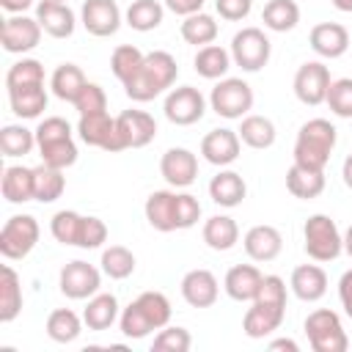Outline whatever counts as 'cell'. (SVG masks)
<instances>
[{
  "mask_svg": "<svg viewBox=\"0 0 352 352\" xmlns=\"http://www.w3.org/2000/svg\"><path fill=\"white\" fill-rule=\"evenodd\" d=\"M41 25L36 16H25V14H11L3 28H0V44L6 52L11 55H25L30 50L38 47L41 41Z\"/></svg>",
  "mask_w": 352,
  "mask_h": 352,
  "instance_id": "obj_11",
  "label": "cell"
},
{
  "mask_svg": "<svg viewBox=\"0 0 352 352\" xmlns=\"http://www.w3.org/2000/svg\"><path fill=\"white\" fill-rule=\"evenodd\" d=\"M63 190H66V176L60 168H52L47 162L33 168V201L52 204L63 195Z\"/></svg>",
  "mask_w": 352,
  "mask_h": 352,
  "instance_id": "obj_33",
  "label": "cell"
},
{
  "mask_svg": "<svg viewBox=\"0 0 352 352\" xmlns=\"http://www.w3.org/2000/svg\"><path fill=\"white\" fill-rule=\"evenodd\" d=\"M231 52L223 50L220 44H206V47H198L195 58H192V66L195 72L204 77V80H223L231 69Z\"/></svg>",
  "mask_w": 352,
  "mask_h": 352,
  "instance_id": "obj_32",
  "label": "cell"
},
{
  "mask_svg": "<svg viewBox=\"0 0 352 352\" xmlns=\"http://www.w3.org/2000/svg\"><path fill=\"white\" fill-rule=\"evenodd\" d=\"M192 346V336L187 327H170L165 324L154 341H151V352H187Z\"/></svg>",
  "mask_w": 352,
  "mask_h": 352,
  "instance_id": "obj_49",
  "label": "cell"
},
{
  "mask_svg": "<svg viewBox=\"0 0 352 352\" xmlns=\"http://www.w3.org/2000/svg\"><path fill=\"white\" fill-rule=\"evenodd\" d=\"M289 289L302 302H316L327 294V272L319 264H300L292 270Z\"/></svg>",
  "mask_w": 352,
  "mask_h": 352,
  "instance_id": "obj_21",
  "label": "cell"
},
{
  "mask_svg": "<svg viewBox=\"0 0 352 352\" xmlns=\"http://www.w3.org/2000/svg\"><path fill=\"white\" fill-rule=\"evenodd\" d=\"M344 253H346V256H352V226L344 231Z\"/></svg>",
  "mask_w": 352,
  "mask_h": 352,
  "instance_id": "obj_60",
  "label": "cell"
},
{
  "mask_svg": "<svg viewBox=\"0 0 352 352\" xmlns=\"http://www.w3.org/2000/svg\"><path fill=\"white\" fill-rule=\"evenodd\" d=\"M209 107L228 121L245 118L253 107V88L242 77H223L209 94Z\"/></svg>",
  "mask_w": 352,
  "mask_h": 352,
  "instance_id": "obj_6",
  "label": "cell"
},
{
  "mask_svg": "<svg viewBox=\"0 0 352 352\" xmlns=\"http://www.w3.org/2000/svg\"><path fill=\"white\" fill-rule=\"evenodd\" d=\"M228 52H231L234 66H239L242 72L253 74V72H261L270 63L272 44H270V38H267V33L261 28H242V30L234 33Z\"/></svg>",
  "mask_w": 352,
  "mask_h": 352,
  "instance_id": "obj_5",
  "label": "cell"
},
{
  "mask_svg": "<svg viewBox=\"0 0 352 352\" xmlns=\"http://www.w3.org/2000/svg\"><path fill=\"white\" fill-rule=\"evenodd\" d=\"M60 138H72V124L60 116H47L44 121H38L36 126V146H44V143H52V140H60Z\"/></svg>",
  "mask_w": 352,
  "mask_h": 352,
  "instance_id": "obj_51",
  "label": "cell"
},
{
  "mask_svg": "<svg viewBox=\"0 0 352 352\" xmlns=\"http://www.w3.org/2000/svg\"><path fill=\"white\" fill-rule=\"evenodd\" d=\"M38 236H41V228L33 214H14L0 228V253L8 261L25 258L38 245Z\"/></svg>",
  "mask_w": 352,
  "mask_h": 352,
  "instance_id": "obj_7",
  "label": "cell"
},
{
  "mask_svg": "<svg viewBox=\"0 0 352 352\" xmlns=\"http://www.w3.org/2000/svg\"><path fill=\"white\" fill-rule=\"evenodd\" d=\"M168 11L179 14V16H190V14H198L204 8L206 0H162Z\"/></svg>",
  "mask_w": 352,
  "mask_h": 352,
  "instance_id": "obj_56",
  "label": "cell"
},
{
  "mask_svg": "<svg viewBox=\"0 0 352 352\" xmlns=\"http://www.w3.org/2000/svg\"><path fill=\"white\" fill-rule=\"evenodd\" d=\"M305 336L314 352H346L349 338L344 333L341 316L330 308H316L305 316Z\"/></svg>",
  "mask_w": 352,
  "mask_h": 352,
  "instance_id": "obj_4",
  "label": "cell"
},
{
  "mask_svg": "<svg viewBox=\"0 0 352 352\" xmlns=\"http://www.w3.org/2000/svg\"><path fill=\"white\" fill-rule=\"evenodd\" d=\"M261 280H264V275H261L258 267H253V264H234L226 272V278H223V289L236 302H253L258 289H261Z\"/></svg>",
  "mask_w": 352,
  "mask_h": 352,
  "instance_id": "obj_20",
  "label": "cell"
},
{
  "mask_svg": "<svg viewBox=\"0 0 352 352\" xmlns=\"http://www.w3.org/2000/svg\"><path fill=\"white\" fill-rule=\"evenodd\" d=\"M330 69L322 63V60H305L297 72H294V96L308 104V107H316L327 99V91H330Z\"/></svg>",
  "mask_w": 352,
  "mask_h": 352,
  "instance_id": "obj_10",
  "label": "cell"
},
{
  "mask_svg": "<svg viewBox=\"0 0 352 352\" xmlns=\"http://www.w3.org/2000/svg\"><path fill=\"white\" fill-rule=\"evenodd\" d=\"M162 113L170 124L176 126H190V124H198L206 113V99L198 88L192 85H179V88H170L168 96H165V104H162Z\"/></svg>",
  "mask_w": 352,
  "mask_h": 352,
  "instance_id": "obj_8",
  "label": "cell"
},
{
  "mask_svg": "<svg viewBox=\"0 0 352 352\" xmlns=\"http://www.w3.org/2000/svg\"><path fill=\"white\" fill-rule=\"evenodd\" d=\"M22 311V280L11 264H3L0 270V322L8 324Z\"/></svg>",
  "mask_w": 352,
  "mask_h": 352,
  "instance_id": "obj_29",
  "label": "cell"
},
{
  "mask_svg": "<svg viewBox=\"0 0 352 352\" xmlns=\"http://www.w3.org/2000/svg\"><path fill=\"white\" fill-rule=\"evenodd\" d=\"M102 272L107 275V278H113V280H124V278H129L132 272H135V253L129 250V248H124V245H110V248H104L102 250Z\"/></svg>",
  "mask_w": 352,
  "mask_h": 352,
  "instance_id": "obj_41",
  "label": "cell"
},
{
  "mask_svg": "<svg viewBox=\"0 0 352 352\" xmlns=\"http://www.w3.org/2000/svg\"><path fill=\"white\" fill-rule=\"evenodd\" d=\"M160 173H162V179H165L170 187H176V190L190 187V184L195 182V176H198V157H195L190 148L173 146V148H168V151L162 154V160H160Z\"/></svg>",
  "mask_w": 352,
  "mask_h": 352,
  "instance_id": "obj_15",
  "label": "cell"
},
{
  "mask_svg": "<svg viewBox=\"0 0 352 352\" xmlns=\"http://www.w3.org/2000/svg\"><path fill=\"white\" fill-rule=\"evenodd\" d=\"M176 77H179L176 58L165 50H154V52H146L140 72L124 82V91L132 102H151L154 96L165 94L176 82Z\"/></svg>",
  "mask_w": 352,
  "mask_h": 352,
  "instance_id": "obj_1",
  "label": "cell"
},
{
  "mask_svg": "<svg viewBox=\"0 0 352 352\" xmlns=\"http://www.w3.org/2000/svg\"><path fill=\"white\" fill-rule=\"evenodd\" d=\"M242 124H239V140L245 143V146H250V148H270L272 143H275V138H278V132H275V124L267 118V116H256V113H248L245 118H239Z\"/></svg>",
  "mask_w": 352,
  "mask_h": 352,
  "instance_id": "obj_35",
  "label": "cell"
},
{
  "mask_svg": "<svg viewBox=\"0 0 352 352\" xmlns=\"http://www.w3.org/2000/svg\"><path fill=\"white\" fill-rule=\"evenodd\" d=\"M143 214H146L151 228H157L162 234L176 231V192L173 190H154L146 198Z\"/></svg>",
  "mask_w": 352,
  "mask_h": 352,
  "instance_id": "obj_24",
  "label": "cell"
},
{
  "mask_svg": "<svg viewBox=\"0 0 352 352\" xmlns=\"http://www.w3.org/2000/svg\"><path fill=\"white\" fill-rule=\"evenodd\" d=\"M33 3H36V0H0L3 11H8V14H25Z\"/></svg>",
  "mask_w": 352,
  "mask_h": 352,
  "instance_id": "obj_57",
  "label": "cell"
},
{
  "mask_svg": "<svg viewBox=\"0 0 352 352\" xmlns=\"http://www.w3.org/2000/svg\"><path fill=\"white\" fill-rule=\"evenodd\" d=\"M245 195H248V184L236 170H220L209 182V198L217 206L234 209V206H239L245 201Z\"/></svg>",
  "mask_w": 352,
  "mask_h": 352,
  "instance_id": "obj_26",
  "label": "cell"
},
{
  "mask_svg": "<svg viewBox=\"0 0 352 352\" xmlns=\"http://www.w3.org/2000/svg\"><path fill=\"white\" fill-rule=\"evenodd\" d=\"M8 104L16 118H38L47 110V88L44 85L8 88Z\"/></svg>",
  "mask_w": 352,
  "mask_h": 352,
  "instance_id": "obj_30",
  "label": "cell"
},
{
  "mask_svg": "<svg viewBox=\"0 0 352 352\" xmlns=\"http://www.w3.org/2000/svg\"><path fill=\"white\" fill-rule=\"evenodd\" d=\"M242 245H245V253H248L253 261H272V258H278L280 250H283V236H280V231H278L275 226L261 223V226L248 228Z\"/></svg>",
  "mask_w": 352,
  "mask_h": 352,
  "instance_id": "obj_23",
  "label": "cell"
},
{
  "mask_svg": "<svg viewBox=\"0 0 352 352\" xmlns=\"http://www.w3.org/2000/svg\"><path fill=\"white\" fill-rule=\"evenodd\" d=\"M80 231H82V214L74 209H60L52 214L50 220V234L60 242V245H74L80 242Z\"/></svg>",
  "mask_w": 352,
  "mask_h": 352,
  "instance_id": "obj_43",
  "label": "cell"
},
{
  "mask_svg": "<svg viewBox=\"0 0 352 352\" xmlns=\"http://www.w3.org/2000/svg\"><path fill=\"white\" fill-rule=\"evenodd\" d=\"M58 286H60V294H66L69 300H88L99 292L102 286V270H96L94 264L88 261H69L60 275H58Z\"/></svg>",
  "mask_w": 352,
  "mask_h": 352,
  "instance_id": "obj_12",
  "label": "cell"
},
{
  "mask_svg": "<svg viewBox=\"0 0 352 352\" xmlns=\"http://www.w3.org/2000/svg\"><path fill=\"white\" fill-rule=\"evenodd\" d=\"M104 242H107V226H104V220H99V217H94V214L82 217V231H80L77 248L96 250V248H102Z\"/></svg>",
  "mask_w": 352,
  "mask_h": 352,
  "instance_id": "obj_53",
  "label": "cell"
},
{
  "mask_svg": "<svg viewBox=\"0 0 352 352\" xmlns=\"http://www.w3.org/2000/svg\"><path fill=\"white\" fill-rule=\"evenodd\" d=\"M22 85H44V66L36 58H22L8 66L6 88H22Z\"/></svg>",
  "mask_w": 352,
  "mask_h": 352,
  "instance_id": "obj_45",
  "label": "cell"
},
{
  "mask_svg": "<svg viewBox=\"0 0 352 352\" xmlns=\"http://www.w3.org/2000/svg\"><path fill=\"white\" fill-rule=\"evenodd\" d=\"M74 110L80 116H88V113H102L107 110V94L99 82H85V88L80 91V96L74 99Z\"/></svg>",
  "mask_w": 352,
  "mask_h": 352,
  "instance_id": "obj_50",
  "label": "cell"
},
{
  "mask_svg": "<svg viewBox=\"0 0 352 352\" xmlns=\"http://www.w3.org/2000/svg\"><path fill=\"white\" fill-rule=\"evenodd\" d=\"M82 316H77L72 308H55L50 316H47V336L55 341V344H72L80 338L82 333Z\"/></svg>",
  "mask_w": 352,
  "mask_h": 352,
  "instance_id": "obj_38",
  "label": "cell"
},
{
  "mask_svg": "<svg viewBox=\"0 0 352 352\" xmlns=\"http://www.w3.org/2000/svg\"><path fill=\"white\" fill-rule=\"evenodd\" d=\"M36 19L41 30L52 38H69L77 28V14L69 8V3H55V0H41L36 6Z\"/></svg>",
  "mask_w": 352,
  "mask_h": 352,
  "instance_id": "obj_19",
  "label": "cell"
},
{
  "mask_svg": "<svg viewBox=\"0 0 352 352\" xmlns=\"http://www.w3.org/2000/svg\"><path fill=\"white\" fill-rule=\"evenodd\" d=\"M38 154H41V162L66 170L77 162V143H74V138H60V140L38 146Z\"/></svg>",
  "mask_w": 352,
  "mask_h": 352,
  "instance_id": "obj_46",
  "label": "cell"
},
{
  "mask_svg": "<svg viewBox=\"0 0 352 352\" xmlns=\"http://www.w3.org/2000/svg\"><path fill=\"white\" fill-rule=\"evenodd\" d=\"M217 33H220V28H217L214 16H212V14H204V11L190 14V16H184V22H182V38H184L187 44H192V47L214 44Z\"/></svg>",
  "mask_w": 352,
  "mask_h": 352,
  "instance_id": "obj_39",
  "label": "cell"
},
{
  "mask_svg": "<svg viewBox=\"0 0 352 352\" xmlns=\"http://www.w3.org/2000/svg\"><path fill=\"white\" fill-rule=\"evenodd\" d=\"M338 132L327 118H311L300 126L297 140H294V165L302 168H314V170H324L330 162V154L336 148Z\"/></svg>",
  "mask_w": 352,
  "mask_h": 352,
  "instance_id": "obj_2",
  "label": "cell"
},
{
  "mask_svg": "<svg viewBox=\"0 0 352 352\" xmlns=\"http://www.w3.org/2000/svg\"><path fill=\"white\" fill-rule=\"evenodd\" d=\"M324 104L338 118H352V77H338L330 82Z\"/></svg>",
  "mask_w": 352,
  "mask_h": 352,
  "instance_id": "obj_47",
  "label": "cell"
},
{
  "mask_svg": "<svg viewBox=\"0 0 352 352\" xmlns=\"http://www.w3.org/2000/svg\"><path fill=\"white\" fill-rule=\"evenodd\" d=\"M201 220V204L190 192H176V231L192 228Z\"/></svg>",
  "mask_w": 352,
  "mask_h": 352,
  "instance_id": "obj_52",
  "label": "cell"
},
{
  "mask_svg": "<svg viewBox=\"0 0 352 352\" xmlns=\"http://www.w3.org/2000/svg\"><path fill=\"white\" fill-rule=\"evenodd\" d=\"M239 151H242V140H239L236 129H212L201 140V157L217 168L236 162Z\"/></svg>",
  "mask_w": 352,
  "mask_h": 352,
  "instance_id": "obj_16",
  "label": "cell"
},
{
  "mask_svg": "<svg viewBox=\"0 0 352 352\" xmlns=\"http://www.w3.org/2000/svg\"><path fill=\"white\" fill-rule=\"evenodd\" d=\"M85 74H82V69L77 66V63H60L55 72H52V77H50V88H52V94L60 99V102H69V104H74V99L80 96V91L85 88Z\"/></svg>",
  "mask_w": 352,
  "mask_h": 352,
  "instance_id": "obj_34",
  "label": "cell"
},
{
  "mask_svg": "<svg viewBox=\"0 0 352 352\" xmlns=\"http://www.w3.org/2000/svg\"><path fill=\"white\" fill-rule=\"evenodd\" d=\"M270 349L275 352V349H286V352H297L300 346H297V341H292V338H275V341H270Z\"/></svg>",
  "mask_w": 352,
  "mask_h": 352,
  "instance_id": "obj_58",
  "label": "cell"
},
{
  "mask_svg": "<svg viewBox=\"0 0 352 352\" xmlns=\"http://www.w3.org/2000/svg\"><path fill=\"white\" fill-rule=\"evenodd\" d=\"M302 239L314 261H336L344 253V234L330 214H311L302 226Z\"/></svg>",
  "mask_w": 352,
  "mask_h": 352,
  "instance_id": "obj_3",
  "label": "cell"
},
{
  "mask_svg": "<svg viewBox=\"0 0 352 352\" xmlns=\"http://www.w3.org/2000/svg\"><path fill=\"white\" fill-rule=\"evenodd\" d=\"M157 135V121L146 110H121L116 116V138H118V151L124 148H143L154 140Z\"/></svg>",
  "mask_w": 352,
  "mask_h": 352,
  "instance_id": "obj_9",
  "label": "cell"
},
{
  "mask_svg": "<svg viewBox=\"0 0 352 352\" xmlns=\"http://www.w3.org/2000/svg\"><path fill=\"white\" fill-rule=\"evenodd\" d=\"M283 316H286V308L253 300V302H250V308L245 311L242 330H245V336H248V338H267V336H272V333L280 327Z\"/></svg>",
  "mask_w": 352,
  "mask_h": 352,
  "instance_id": "obj_22",
  "label": "cell"
},
{
  "mask_svg": "<svg viewBox=\"0 0 352 352\" xmlns=\"http://www.w3.org/2000/svg\"><path fill=\"white\" fill-rule=\"evenodd\" d=\"M55 3H69V0H55Z\"/></svg>",
  "mask_w": 352,
  "mask_h": 352,
  "instance_id": "obj_62",
  "label": "cell"
},
{
  "mask_svg": "<svg viewBox=\"0 0 352 352\" xmlns=\"http://www.w3.org/2000/svg\"><path fill=\"white\" fill-rule=\"evenodd\" d=\"M162 16H165V3L160 0H132L129 8L124 11V22L138 33H148L160 28Z\"/></svg>",
  "mask_w": 352,
  "mask_h": 352,
  "instance_id": "obj_36",
  "label": "cell"
},
{
  "mask_svg": "<svg viewBox=\"0 0 352 352\" xmlns=\"http://www.w3.org/2000/svg\"><path fill=\"white\" fill-rule=\"evenodd\" d=\"M80 22L91 36L107 38V36L118 33L124 14H121L116 0H85L80 8Z\"/></svg>",
  "mask_w": 352,
  "mask_h": 352,
  "instance_id": "obj_13",
  "label": "cell"
},
{
  "mask_svg": "<svg viewBox=\"0 0 352 352\" xmlns=\"http://www.w3.org/2000/svg\"><path fill=\"white\" fill-rule=\"evenodd\" d=\"M214 8L226 22H239L253 11V0H214Z\"/></svg>",
  "mask_w": 352,
  "mask_h": 352,
  "instance_id": "obj_54",
  "label": "cell"
},
{
  "mask_svg": "<svg viewBox=\"0 0 352 352\" xmlns=\"http://www.w3.org/2000/svg\"><path fill=\"white\" fill-rule=\"evenodd\" d=\"M338 302H341L344 314L352 319V270H346L338 278Z\"/></svg>",
  "mask_w": 352,
  "mask_h": 352,
  "instance_id": "obj_55",
  "label": "cell"
},
{
  "mask_svg": "<svg viewBox=\"0 0 352 352\" xmlns=\"http://www.w3.org/2000/svg\"><path fill=\"white\" fill-rule=\"evenodd\" d=\"M261 22L272 33H289L300 22V6L294 0H270L261 11Z\"/></svg>",
  "mask_w": 352,
  "mask_h": 352,
  "instance_id": "obj_37",
  "label": "cell"
},
{
  "mask_svg": "<svg viewBox=\"0 0 352 352\" xmlns=\"http://www.w3.org/2000/svg\"><path fill=\"white\" fill-rule=\"evenodd\" d=\"M36 148V129H28L22 124H6L0 129V151L3 157H28Z\"/></svg>",
  "mask_w": 352,
  "mask_h": 352,
  "instance_id": "obj_40",
  "label": "cell"
},
{
  "mask_svg": "<svg viewBox=\"0 0 352 352\" xmlns=\"http://www.w3.org/2000/svg\"><path fill=\"white\" fill-rule=\"evenodd\" d=\"M201 236H204V242H206L212 250L226 253V250H231V248L239 242V226H236V220L228 217V214H212V217L204 223Z\"/></svg>",
  "mask_w": 352,
  "mask_h": 352,
  "instance_id": "obj_28",
  "label": "cell"
},
{
  "mask_svg": "<svg viewBox=\"0 0 352 352\" xmlns=\"http://www.w3.org/2000/svg\"><path fill=\"white\" fill-rule=\"evenodd\" d=\"M338 11H344V14H352V0H330Z\"/></svg>",
  "mask_w": 352,
  "mask_h": 352,
  "instance_id": "obj_61",
  "label": "cell"
},
{
  "mask_svg": "<svg viewBox=\"0 0 352 352\" xmlns=\"http://www.w3.org/2000/svg\"><path fill=\"white\" fill-rule=\"evenodd\" d=\"M118 316H121L118 300H116V294H110V292H96L94 297H88V305H85V311H82L85 327H88V330H96V333L113 327V324L118 322Z\"/></svg>",
  "mask_w": 352,
  "mask_h": 352,
  "instance_id": "obj_25",
  "label": "cell"
},
{
  "mask_svg": "<svg viewBox=\"0 0 352 352\" xmlns=\"http://www.w3.org/2000/svg\"><path fill=\"white\" fill-rule=\"evenodd\" d=\"M143 60H146V52H140L135 44H121V47H116L113 55H110V69H113V74L118 77V82L124 85L126 80H132V77L140 72Z\"/></svg>",
  "mask_w": 352,
  "mask_h": 352,
  "instance_id": "obj_42",
  "label": "cell"
},
{
  "mask_svg": "<svg viewBox=\"0 0 352 352\" xmlns=\"http://www.w3.org/2000/svg\"><path fill=\"white\" fill-rule=\"evenodd\" d=\"M308 44L319 58L336 60L349 50V30L338 22H319L308 33Z\"/></svg>",
  "mask_w": 352,
  "mask_h": 352,
  "instance_id": "obj_18",
  "label": "cell"
},
{
  "mask_svg": "<svg viewBox=\"0 0 352 352\" xmlns=\"http://www.w3.org/2000/svg\"><path fill=\"white\" fill-rule=\"evenodd\" d=\"M3 198L8 204H28L33 201V168L25 165H8L0 179Z\"/></svg>",
  "mask_w": 352,
  "mask_h": 352,
  "instance_id": "obj_31",
  "label": "cell"
},
{
  "mask_svg": "<svg viewBox=\"0 0 352 352\" xmlns=\"http://www.w3.org/2000/svg\"><path fill=\"white\" fill-rule=\"evenodd\" d=\"M286 190L300 201L319 198L324 192V170H314L292 162V168L286 170Z\"/></svg>",
  "mask_w": 352,
  "mask_h": 352,
  "instance_id": "obj_27",
  "label": "cell"
},
{
  "mask_svg": "<svg viewBox=\"0 0 352 352\" xmlns=\"http://www.w3.org/2000/svg\"><path fill=\"white\" fill-rule=\"evenodd\" d=\"M135 302L140 305V311L146 314V319L151 322L154 330H162L168 322H170V300L162 294V292H140L135 297Z\"/></svg>",
  "mask_w": 352,
  "mask_h": 352,
  "instance_id": "obj_44",
  "label": "cell"
},
{
  "mask_svg": "<svg viewBox=\"0 0 352 352\" xmlns=\"http://www.w3.org/2000/svg\"><path fill=\"white\" fill-rule=\"evenodd\" d=\"M341 176H344V184L352 190V154L344 160V165H341Z\"/></svg>",
  "mask_w": 352,
  "mask_h": 352,
  "instance_id": "obj_59",
  "label": "cell"
},
{
  "mask_svg": "<svg viewBox=\"0 0 352 352\" xmlns=\"http://www.w3.org/2000/svg\"><path fill=\"white\" fill-rule=\"evenodd\" d=\"M118 327H121V333L126 336V338H132V341H140V338H146L154 327H151V322L146 319V314L140 311V305L132 300L124 311H121V316H118Z\"/></svg>",
  "mask_w": 352,
  "mask_h": 352,
  "instance_id": "obj_48",
  "label": "cell"
},
{
  "mask_svg": "<svg viewBox=\"0 0 352 352\" xmlns=\"http://www.w3.org/2000/svg\"><path fill=\"white\" fill-rule=\"evenodd\" d=\"M77 135H80V140H82L85 146H94V148H102V151H110V154L118 151L116 118H113L107 110L80 116V121H77Z\"/></svg>",
  "mask_w": 352,
  "mask_h": 352,
  "instance_id": "obj_14",
  "label": "cell"
},
{
  "mask_svg": "<svg viewBox=\"0 0 352 352\" xmlns=\"http://www.w3.org/2000/svg\"><path fill=\"white\" fill-rule=\"evenodd\" d=\"M182 297L192 308H212L217 302V297H220V283H217L214 272L204 270V267L184 272V278H182Z\"/></svg>",
  "mask_w": 352,
  "mask_h": 352,
  "instance_id": "obj_17",
  "label": "cell"
}]
</instances>
